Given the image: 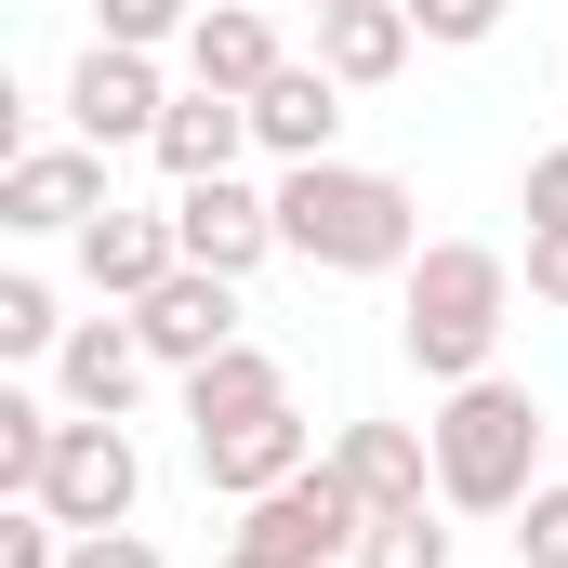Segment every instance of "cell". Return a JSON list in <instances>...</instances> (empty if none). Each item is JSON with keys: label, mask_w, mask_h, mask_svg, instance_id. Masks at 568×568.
Listing matches in <instances>:
<instances>
[{"label": "cell", "mask_w": 568, "mask_h": 568, "mask_svg": "<svg viewBox=\"0 0 568 568\" xmlns=\"http://www.w3.org/2000/svg\"><path fill=\"white\" fill-rule=\"evenodd\" d=\"M278 252H304L317 278H410L424 212L371 159H304V172H278Z\"/></svg>", "instance_id": "obj_1"}, {"label": "cell", "mask_w": 568, "mask_h": 568, "mask_svg": "<svg viewBox=\"0 0 568 568\" xmlns=\"http://www.w3.org/2000/svg\"><path fill=\"white\" fill-rule=\"evenodd\" d=\"M503 331H516V265H503L489 239H424L410 278H397V344H410V371L449 397V384L503 371Z\"/></svg>", "instance_id": "obj_2"}, {"label": "cell", "mask_w": 568, "mask_h": 568, "mask_svg": "<svg viewBox=\"0 0 568 568\" xmlns=\"http://www.w3.org/2000/svg\"><path fill=\"white\" fill-rule=\"evenodd\" d=\"M424 436H436V503H449V516H516V503L542 489V397L503 384V371L449 384Z\"/></svg>", "instance_id": "obj_3"}, {"label": "cell", "mask_w": 568, "mask_h": 568, "mask_svg": "<svg viewBox=\"0 0 568 568\" xmlns=\"http://www.w3.org/2000/svg\"><path fill=\"white\" fill-rule=\"evenodd\" d=\"M357 529H371V503L331 476V449H317L304 476H278L265 503H239V542L278 556V568H344V556H357Z\"/></svg>", "instance_id": "obj_4"}, {"label": "cell", "mask_w": 568, "mask_h": 568, "mask_svg": "<svg viewBox=\"0 0 568 568\" xmlns=\"http://www.w3.org/2000/svg\"><path fill=\"white\" fill-rule=\"evenodd\" d=\"M133 503H145L133 424H80V410H67L53 463H40V516H67V529H133Z\"/></svg>", "instance_id": "obj_5"}, {"label": "cell", "mask_w": 568, "mask_h": 568, "mask_svg": "<svg viewBox=\"0 0 568 568\" xmlns=\"http://www.w3.org/2000/svg\"><path fill=\"white\" fill-rule=\"evenodd\" d=\"M159 120H172V80H159V53H133V40H93L80 67H67V133L80 145H159Z\"/></svg>", "instance_id": "obj_6"}, {"label": "cell", "mask_w": 568, "mask_h": 568, "mask_svg": "<svg viewBox=\"0 0 568 568\" xmlns=\"http://www.w3.org/2000/svg\"><path fill=\"white\" fill-rule=\"evenodd\" d=\"M93 212H120V199H106V145H13V159H0V225H13V239H80V225H93Z\"/></svg>", "instance_id": "obj_7"}, {"label": "cell", "mask_w": 568, "mask_h": 568, "mask_svg": "<svg viewBox=\"0 0 568 568\" xmlns=\"http://www.w3.org/2000/svg\"><path fill=\"white\" fill-rule=\"evenodd\" d=\"M133 331H145V357H159L172 384H185V371H212L225 344H252V331H239V278H212V265H172V278L133 304Z\"/></svg>", "instance_id": "obj_8"}, {"label": "cell", "mask_w": 568, "mask_h": 568, "mask_svg": "<svg viewBox=\"0 0 568 568\" xmlns=\"http://www.w3.org/2000/svg\"><path fill=\"white\" fill-rule=\"evenodd\" d=\"M145 331H133V304L120 317H67V344H53V397L80 410V424H133V397H145Z\"/></svg>", "instance_id": "obj_9"}, {"label": "cell", "mask_w": 568, "mask_h": 568, "mask_svg": "<svg viewBox=\"0 0 568 568\" xmlns=\"http://www.w3.org/2000/svg\"><path fill=\"white\" fill-rule=\"evenodd\" d=\"M172 225H185V265H212V278H252V265L278 252V185H239V172H212V185H172Z\"/></svg>", "instance_id": "obj_10"}, {"label": "cell", "mask_w": 568, "mask_h": 568, "mask_svg": "<svg viewBox=\"0 0 568 568\" xmlns=\"http://www.w3.org/2000/svg\"><path fill=\"white\" fill-rule=\"evenodd\" d=\"M252 145H265L278 172H304V159H344V80H331L317 53H291L278 80L252 93Z\"/></svg>", "instance_id": "obj_11"}, {"label": "cell", "mask_w": 568, "mask_h": 568, "mask_svg": "<svg viewBox=\"0 0 568 568\" xmlns=\"http://www.w3.org/2000/svg\"><path fill=\"white\" fill-rule=\"evenodd\" d=\"M331 476H344L371 516H410V503H436V436L424 424H344L331 436Z\"/></svg>", "instance_id": "obj_12"}, {"label": "cell", "mask_w": 568, "mask_h": 568, "mask_svg": "<svg viewBox=\"0 0 568 568\" xmlns=\"http://www.w3.org/2000/svg\"><path fill=\"white\" fill-rule=\"evenodd\" d=\"M172 265H185V225H172V212H133V199H120V212L80 225V278L106 291V304H145Z\"/></svg>", "instance_id": "obj_13"}, {"label": "cell", "mask_w": 568, "mask_h": 568, "mask_svg": "<svg viewBox=\"0 0 568 568\" xmlns=\"http://www.w3.org/2000/svg\"><path fill=\"white\" fill-rule=\"evenodd\" d=\"M145 159H159L172 185H212V172H239V159H252V93H212V80H185Z\"/></svg>", "instance_id": "obj_14"}, {"label": "cell", "mask_w": 568, "mask_h": 568, "mask_svg": "<svg viewBox=\"0 0 568 568\" xmlns=\"http://www.w3.org/2000/svg\"><path fill=\"white\" fill-rule=\"evenodd\" d=\"M291 53H278V13L265 0H212L199 27H185V80H212V93H265Z\"/></svg>", "instance_id": "obj_15"}, {"label": "cell", "mask_w": 568, "mask_h": 568, "mask_svg": "<svg viewBox=\"0 0 568 568\" xmlns=\"http://www.w3.org/2000/svg\"><path fill=\"white\" fill-rule=\"evenodd\" d=\"M304 463H317V424H304V410H265V424H239V436H199V476H212L225 503H265Z\"/></svg>", "instance_id": "obj_16"}, {"label": "cell", "mask_w": 568, "mask_h": 568, "mask_svg": "<svg viewBox=\"0 0 568 568\" xmlns=\"http://www.w3.org/2000/svg\"><path fill=\"white\" fill-rule=\"evenodd\" d=\"M410 0H344V13H317V67L344 80V93H384L397 67H410Z\"/></svg>", "instance_id": "obj_17"}, {"label": "cell", "mask_w": 568, "mask_h": 568, "mask_svg": "<svg viewBox=\"0 0 568 568\" xmlns=\"http://www.w3.org/2000/svg\"><path fill=\"white\" fill-rule=\"evenodd\" d=\"M265 410H291V371L265 344H225L212 371H185V436H239V424H265Z\"/></svg>", "instance_id": "obj_18"}, {"label": "cell", "mask_w": 568, "mask_h": 568, "mask_svg": "<svg viewBox=\"0 0 568 568\" xmlns=\"http://www.w3.org/2000/svg\"><path fill=\"white\" fill-rule=\"evenodd\" d=\"M53 436H67V397H27V384H0V489H13V503H40V463H53Z\"/></svg>", "instance_id": "obj_19"}, {"label": "cell", "mask_w": 568, "mask_h": 568, "mask_svg": "<svg viewBox=\"0 0 568 568\" xmlns=\"http://www.w3.org/2000/svg\"><path fill=\"white\" fill-rule=\"evenodd\" d=\"M436 516H449V503H410V516H371L344 568H449V529H436Z\"/></svg>", "instance_id": "obj_20"}, {"label": "cell", "mask_w": 568, "mask_h": 568, "mask_svg": "<svg viewBox=\"0 0 568 568\" xmlns=\"http://www.w3.org/2000/svg\"><path fill=\"white\" fill-rule=\"evenodd\" d=\"M212 0H93V40H133V53H172Z\"/></svg>", "instance_id": "obj_21"}, {"label": "cell", "mask_w": 568, "mask_h": 568, "mask_svg": "<svg viewBox=\"0 0 568 568\" xmlns=\"http://www.w3.org/2000/svg\"><path fill=\"white\" fill-rule=\"evenodd\" d=\"M53 344H67V317H53V291H40L27 265H13V278H0V357H53Z\"/></svg>", "instance_id": "obj_22"}, {"label": "cell", "mask_w": 568, "mask_h": 568, "mask_svg": "<svg viewBox=\"0 0 568 568\" xmlns=\"http://www.w3.org/2000/svg\"><path fill=\"white\" fill-rule=\"evenodd\" d=\"M516 556H529V568H568V476H542V489L516 503Z\"/></svg>", "instance_id": "obj_23"}, {"label": "cell", "mask_w": 568, "mask_h": 568, "mask_svg": "<svg viewBox=\"0 0 568 568\" xmlns=\"http://www.w3.org/2000/svg\"><path fill=\"white\" fill-rule=\"evenodd\" d=\"M410 27L436 53H476V40H503V0H410Z\"/></svg>", "instance_id": "obj_24"}, {"label": "cell", "mask_w": 568, "mask_h": 568, "mask_svg": "<svg viewBox=\"0 0 568 568\" xmlns=\"http://www.w3.org/2000/svg\"><path fill=\"white\" fill-rule=\"evenodd\" d=\"M516 278H529V304L568 317V225H529V265H516Z\"/></svg>", "instance_id": "obj_25"}, {"label": "cell", "mask_w": 568, "mask_h": 568, "mask_svg": "<svg viewBox=\"0 0 568 568\" xmlns=\"http://www.w3.org/2000/svg\"><path fill=\"white\" fill-rule=\"evenodd\" d=\"M67 568H172V556H159L145 529H80V542H67Z\"/></svg>", "instance_id": "obj_26"}, {"label": "cell", "mask_w": 568, "mask_h": 568, "mask_svg": "<svg viewBox=\"0 0 568 568\" xmlns=\"http://www.w3.org/2000/svg\"><path fill=\"white\" fill-rule=\"evenodd\" d=\"M516 199H529V225H568V145L529 159V185H516Z\"/></svg>", "instance_id": "obj_27"}, {"label": "cell", "mask_w": 568, "mask_h": 568, "mask_svg": "<svg viewBox=\"0 0 568 568\" xmlns=\"http://www.w3.org/2000/svg\"><path fill=\"white\" fill-rule=\"evenodd\" d=\"M212 568H278V556H252V542H225V556H212Z\"/></svg>", "instance_id": "obj_28"}, {"label": "cell", "mask_w": 568, "mask_h": 568, "mask_svg": "<svg viewBox=\"0 0 568 568\" xmlns=\"http://www.w3.org/2000/svg\"><path fill=\"white\" fill-rule=\"evenodd\" d=\"M304 13H344V0H304Z\"/></svg>", "instance_id": "obj_29"}]
</instances>
